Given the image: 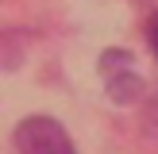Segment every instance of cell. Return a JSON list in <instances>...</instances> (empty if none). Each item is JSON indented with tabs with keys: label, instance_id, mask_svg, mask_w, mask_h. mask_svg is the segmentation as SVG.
<instances>
[{
	"label": "cell",
	"instance_id": "cell-1",
	"mask_svg": "<svg viewBox=\"0 0 158 154\" xmlns=\"http://www.w3.org/2000/svg\"><path fill=\"white\" fill-rule=\"evenodd\" d=\"M15 146L19 154H77L69 143L66 127L50 116H31L15 127Z\"/></svg>",
	"mask_w": 158,
	"mask_h": 154
},
{
	"label": "cell",
	"instance_id": "cell-2",
	"mask_svg": "<svg viewBox=\"0 0 158 154\" xmlns=\"http://www.w3.org/2000/svg\"><path fill=\"white\" fill-rule=\"evenodd\" d=\"M100 77L116 104H135L143 96V77L135 73V58L127 50H104L100 54Z\"/></svg>",
	"mask_w": 158,
	"mask_h": 154
},
{
	"label": "cell",
	"instance_id": "cell-3",
	"mask_svg": "<svg viewBox=\"0 0 158 154\" xmlns=\"http://www.w3.org/2000/svg\"><path fill=\"white\" fill-rule=\"evenodd\" d=\"M147 43H151V50L158 54V8L151 12V19H147Z\"/></svg>",
	"mask_w": 158,
	"mask_h": 154
}]
</instances>
